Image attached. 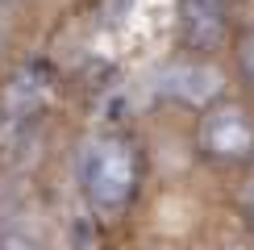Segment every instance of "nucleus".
I'll use <instances>...</instances> for the list:
<instances>
[{"mask_svg": "<svg viewBox=\"0 0 254 250\" xmlns=\"http://www.w3.org/2000/svg\"><path fill=\"white\" fill-rule=\"evenodd\" d=\"M246 204H250V213H254V188H250V196H246Z\"/></svg>", "mask_w": 254, "mask_h": 250, "instance_id": "8", "label": "nucleus"}, {"mask_svg": "<svg viewBox=\"0 0 254 250\" xmlns=\"http://www.w3.org/2000/svg\"><path fill=\"white\" fill-rule=\"evenodd\" d=\"M79 188L92 213L121 217L142 188V146L121 129H104L79 150Z\"/></svg>", "mask_w": 254, "mask_h": 250, "instance_id": "1", "label": "nucleus"}, {"mask_svg": "<svg viewBox=\"0 0 254 250\" xmlns=\"http://www.w3.org/2000/svg\"><path fill=\"white\" fill-rule=\"evenodd\" d=\"M238 59H242V71H246V79L254 83V29L238 42Z\"/></svg>", "mask_w": 254, "mask_h": 250, "instance_id": "7", "label": "nucleus"}, {"mask_svg": "<svg viewBox=\"0 0 254 250\" xmlns=\"http://www.w3.org/2000/svg\"><path fill=\"white\" fill-rule=\"evenodd\" d=\"M59 96V75L46 59H25L0 88V159H17L34 146L50 104Z\"/></svg>", "mask_w": 254, "mask_h": 250, "instance_id": "2", "label": "nucleus"}, {"mask_svg": "<svg viewBox=\"0 0 254 250\" xmlns=\"http://www.w3.org/2000/svg\"><path fill=\"white\" fill-rule=\"evenodd\" d=\"M0 4H13V0H0Z\"/></svg>", "mask_w": 254, "mask_h": 250, "instance_id": "9", "label": "nucleus"}, {"mask_svg": "<svg viewBox=\"0 0 254 250\" xmlns=\"http://www.w3.org/2000/svg\"><path fill=\"white\" fill-rule=\"evenodd\" d=\"M154 88H158L163 100H175V104H184V109H208V104L221 96L225 79H221V71L213 62L184 59V62H167V67L158 71Z\"/></svg>", "mask_w": 254, "mask_h": 250, "instance_id": "4", "label": "nucleus"}, {"mask_svg": "<svg viewBox=\"0 0 254 250\" xmlns=\"http://www.w3.org/2000/svg\"><path fill=\"white\" fill-rule=\"evenodd\" d=\"M0 250H42V242L34 234H29V229H4V234H0Z\"/></svg>", "mask_w": 254, "mask_h": 250, "instance_id": "6", "label": "nucleus"}, {"mask_svg": "<svg viewBox=\"0 0 254 250\" xmlns=\"http://www.w3.org/2000/svg\"><path fill=\"white\" fill-rule=\"evenodd\" d=\"M229 0H179V38L188 50H213L225 38Z\"/></svg>", "mask_w": 254, "mask_h": 250, "instance_id": "5", "label": "nucleus"}, {"mask_svg": "<svg viewBox=\"0 0 254 250\" xmlns=\"http://www.w3.org/2000/svg\"><path fill=\"white\" fill-rule=\"evenodd\" d=\"M200 150L221 163H242L254 154V125L238 104H208L200 121Z\"/></svg>", "mask_w": 254, "mask_h": 250, "instance_id": "3", "label": "nucleus"}]
</instances>
